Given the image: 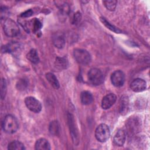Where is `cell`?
<instances>
[{"instance_id": "cell-10", "label": "cell", "mask_w": 150, "mask_h": 150, "mask_svg": "<svg viewBox=\"0 0 150 150\" xmlns=\"http://www.w3.org/2000/svg\"><path fill=\"white\" fill-rule=\"evenodd\" d=\"M117 97L113 93H110L105 96L101 101V107L104 110L110 108L116 101Z\"/></svg>"}, {"instance_id": "cell-5", "label": "cell", "mask_w": 150, "mask_h": 150, "mask_svg": "<svg viewBox=\"0 0 150 150\" xmlns=\"http://www.w3.org/2000/svg\"><path fill=\"white\" fill-rule=\"evenodd\" d=\"M88 79L93 85L98 86L103 82L104 76L101 70L96 68H93L90 69L88 73Z\"/></svg>"}, {"instance_id": "cell-9", "label": "cell", "mask_w": 150, "mask_h": 150, "mask_svg": "<svg viewBox=\"0 0 150 150\" xmlns=\"http://www.w3.org/2000/svg\"><path fill=\"white\" fill-rule=\"evenodd\" d=\"M130 87L134 92H141L146 88V82L144 80L139 78L135 79L131 83Z\"/></svg>"}, {"instance_id": "cell-11", "label": "cell", "mask_w": 150, "mask_h": 150, "mask_svg": "<svg viewBox=\"0 0 150 150\" xmlns=\"http://www.w3.org/2000/svg\"><path fill=\"white\" fill-rule=\"evenodd\" d=\"M126 139V134L125 132L122 129H119L115 133L114 138V144L118 146H122L125 143Z\"/></svg>"}, {"instance_id": "cell-26", "label": "cell", "mask_w": 150, "mask_h": 150, "mask_svg": "<svg viewBox=\"0 0 150 150\" xmlns=\"http://www.w3.org/2000/svg\"><path fill=\"white\" fill-rule=\"evenodd\" d=\"M6 91V81L5 79H2L1 81V97L2 99H4L5 97Z\"/></svg>"}, {"instance_id": "cell-4", "label": "cell", "mask_w": 150, "mask_h": 150, "mask_svg": "<svg viewBox=\"0 0 150 150\" xmlns=\"http://www.w3.org/2000/svg\"><path fill=\"white\" fill-rule=\"evenodd\" d=\"M95 136L98 141L101 142H105L110 136V131L108 126L105 124H101L98 125L95 131Z\"/></svg>"}, {"instance_id": "cell-14", "label": "cell", "mask_w": 150, "mask_h": 150, "mask_svg": "<svg viewBox=\"0 0 150 150\" xmlns=\"http://www.w3.org/2000/svg\"><path fill=\"white\" fill-rule=\"evenodd\" d=\"M4 49V52H8L11 53H16L19 51H20L21 46L18 43L16 42H12L2 47Z\"/></svg>"}, {"instance_id": "cell-29", "label": "cell", "mask_w": 150, "mask_h": 150, "mask_svg": "<svg viewBox=\"0 0 150 150\" xmlns=\"http://www.w3.org/2000/svg\"><path fill=\"white\" fill-rule=\"evenodd\" d=\"M33 14V11L31 9H29L28 11H26L23 13L21 14V16L22 18H28L30 16H32Z\"/></svg>"}, {"instance_id": "cell-13", "label": "cell", "mask_w": 150, "mask_h": 150, "mask_svg": "<svg viewBox=\"0 0 150 150\" xmlns=\"http://www.w3.org/2000/svg\"><path fill=\"white\" fill-rule=\"evenodd\" d=\"M35 148L37 150H49L50 149V145L49 141L45 138L38 139L35 145Z\"/></svg>"}, {"instance_id": "cell-27", "label": "cell", "mask_w": 150, "mask_h": 150, "mask_svg": "<svg viewBox=\"0 0 150 150\" xmlns=\"http://www.w3.org/2000/svg\"><path fill=\"white\" fill-rule=\"evenodd\" d=\"M81 19V15L79 12H77L74 13L73 18V24H77L79 23Z\"/></svg>"}, {"instance_id": "cell-21", "label": "cell", "mask_w": 150, "mask_h": 150, "mask_svg": "<svg viewBox=\"0 0 150 150\" xmlns=\"http://www.w3.org/2000/svg\"><path fill=\"white\" fill-rule=\"evenodd\" d=\"M53 43L56 47L62 49L64 46V39L62 35L57 34L53 37Z\"/></svg>"}, {"instance_id": "cell-8", "label": "cell", "mask_w": 150, "mask_h": 150, "mask_svg": "<svg viewBox=\"0 0 150 150\" xmlns=\"http://www.w3.org/2000/svg\"><path fill=\"white\" fill-rule=\"evenodd\" d=\"M140 126V121L135 117H131L126 122L127 129L130 134H135L139 132Z\"/></svg>"}, {"instance_id": "cell-16", "label": "cell", "mask_w": 150, "mask_h": 150, "mask_svg": "<svg viewBox=\"0 0 150 150\" xmlns=\"http://www.w3.org/2000/svg\"><path fill=\"white\" fill-rule=\"evenodd\" d=\"M128 108V98L127 96H122L120 100V112L121 114H125Z\"/></svg>"}, {"instance_id": "cell-6", "label": "cell", "mask_w": 150, "mask_h": 150, "mask_svg": "<svg viewBox=\"0 0 150 150\" xmlns=\"http://www.w3.org/2000/svg\"><path fill=\"white\" fill-rule=\"evenodd\" d=\"M25 103L27 108L31 111L38 113L42 110V105L39 100L33 97H27L25 99Z\"/></svg>"}, {"instance_id": "cell-19", "label": "cell", "mask_w": 150, "mask_h": 150, "mask_svg": "<svg viewBox=\"0 0 150 150\" xmlns=\"http://www.w3.org/2000/svg\"><path fill=\"white\" fill-rule=\"evenodd\" d=\"M27 59L32 63L38 64L39 62V57L36 50L31 49L26 55Z\"/></svg>"}, {"instance_id": "cell-25", "label": "cell", "mask_w": 150, "mask_h": 150, "mask_svg": "<svg viewBox=\"0 0 150 150\" xmlns=\"http://www.w3.org/2000/svg\"><path fill=\"white\" fill-rule=\"evenodd\" d=\"M32 28L33 32H38L42 28V23L38 19L35 18L32 21Z\"/></svg>"}, {"instance_id": "cell-28", "label": "cell", "mask_w": 150, "mask_h": 150, "mask_svg": "<svg viewBox=\"0 0 150 150\" xmlns=\"http://www.w3.org/2000/svg\"><path fill=\"white\" fill-rule=\"evenodd\" d=\"M26 86H27V83L23 80L19 81V83L17 84V87L19 90H23Z\"/></svg>"}, {"instance_id": "cell-15", "label": "cell", "mask_w": 150, "mask_h": 150, "mask_svg": "<svg viewBox=\"0 0 150 150\" xmlns=\"http://www.w3.org/2000/svg\"><path fill=\"white\" fill-rule=\"evenodd\" d=\"M81 102L83 105L90 104L93 101V97L90 92L84 91L81 93L80 96Z\"/></svg>"}, {"instance_id": "cell-24", "label": "cell", "mask_w": 150, "mask_h": 150, "mask_svg": "<svg viewBox=\"0 0 150 150\" xmlns=\"http://www.w3.org/2000/svg\"><path fill=\"white\" fill-rule=\"evenodd\" d=\"M49 131L52 134H57V133L59 132V124L57 121H54L51 122L49 126Z\"/></svg>"}, {"instance_id": "cell-22", "label": "cell", "mask_w": 150, "mask_h": 150, "mask_svg": "<svg viewBox=\"0 0 150 150\" xmlns=\"http://www.w3.org/2000/svg\"><path fill=\"white\" fill-rule=\"evenodd\" d=\"M100 21L101 22L110 30H111V31L115 32L117 33H120L121 32V30H120L118 28H116L115 26L111 25L110 23H109L103 17H100Z\"/></svg>"}, {"instance_id": "cell-23", "label": "cell", "mask_w": 150, "mask_h": 150, "mask_svg": "<svg viewBox=\"0 0 150 150\" xmlns=\"http://www.w3.org/2000/svg\"><path fill=\"white\" fill-rule=\"evenodd\" d=\"M104 4V5L105 6V8L108 9L109 11H114L117 4V1H104L103 2Z\"/></svg>"}, {"instance_id": "cell-2", "label": "cell", "mask_w": 150, "mask_h": 150, "mask_svg": "<svg viewBox=\"0 0 150 150\" xmlns=\"http://www.w3.org/2000/svg\"><path fill=\"white\" fill-rule=\"evenodd\" d=\"M3 29L5 34L9 37L16 36L20 32L17 23L11 19H6L4 21Z\"/></svg>"}, {"instance_id": "cell-17", "label": "cell", "mask_w": 150, "mask_h": 150, "mask_svg": "<svg viewBox=\"0 0 150 150\" xmlns=\"http://www.w3.org/2000/svg\"><path fill=\"white\" fill-rule=\"evenodd\" d=\"M68 60L66 57H57L55 61V66L60 70L62 69H65L67 68L68 66Z\"/></svg>"}, {"instance_id": "cell-1", "label": "cell", "mask_w": 150, "mask_h": 150, "mask_svg": "<svg viewBox=\"0 0 150 150\" xmlns=\"http://www.w3.org/2000/svg\"><path fill=\"white\" fill-rule=\"evenodd\" d=\"M18 122L17 119L12 115H6L2 121L3 130L8 134L15 133L18 129Z\"/></svg>"}, {"instance_id": "cell-3", "label": "cell", "mask_w": 150, "mask_h": 150, "mask_svg": "<svg viewBox=\"0 0 150 150\" xmlns=\"http://www.w3.org/2000/svg\"><path fill=\"white\" fill-rule=\"evenodd\" d=\"M73 56L76 62L83 65H87L89 64L91 60L90 54L84 49H74L73 52Z\"/></svg>"}, {"instance_id": "cell-18", "label": "cell", "mask_w": 150, "mask_h": 150, "mask_svg": "<svg viewBox=\"0 0 150 150\" xmlns=\"http://www.w3.org/2000/svg\"><path fill=\"white\" fill-rule=\"evenodd\" d=\"M46 78L53 88L58 89L59 88V83L55 75L52 73H47L46 74Z\"/></svg>"}, {"instance_id": "cell-20", "label": "cell", "mask_w": 150, "mask_h": 150, "mask_svg": "<svg viewBox=\"0 0 150 150\" xmlns=\"http://www.w3.org/2000/svg\"><path fill=\"white\" fill-rule=\"evenodd\" d=\"M8 149L9 150H23L25 149V147L23 144L15 140L11 142L8 144Z\"/></svg>"}, {"instance_id": "cell-7", "label": "cell", "mask_w": 150, "mask_h": 150, "mask_svg": "<svg viewBox=\"0 0 150 150\" xmlns=\"http://www.w3.org/2000/svg\"><path fill=\"white\" fill-rule=\"evenodd\" d=\"M111 81L112 84L115 87L122 86L125 82V74L121 70L114 71L111 76Z\"/></svg>"}, {"instance_id": "cell-12", "label": "cell", "mask_w": 150, "mask_h": 150, "mask_svg": "<svg viewBox=\"0 0 150 150\" xmlns=\"http://www.w3.org/2000/svg\"><path fill=\"white\" fill-rule=\"evenodd\" d=\"M68 120H69V126H70V132H71L73 141L74 142V144H76V142L79 141H78L79 137H78L77 131H76V127L74 126L73 117L71 114H69L68 116Z\"/></svg>"}]
</instances>
